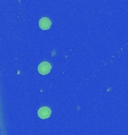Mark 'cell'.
<instances>
[{"label":"cell","instance_id":"3957f363","mask_svg":"<svg viewBox=\"0 0 128 135\" xmlns=\"http://www.w3.org/2000/svg\"><path fill=\"white\" fill-rule=\"evenodd\" d=\"M51 24H52V23H51L50 20L47 17H43L39 21V26H40L41 29L43 30H47L50 29L51 26Z\"/></svg>","mask_w":128,"mask_h":135},{"label":"cell","instance_id":"6da1fadb","mask_svg":"<svg viewBox=\"0 0 128 135\" xmlns=\"http://www.w3.org/2000/svg\"><path fill=\"white\" fill-rule=\"evenodd\" d=\"M51 65L50 64L47 62H41L39 66H38V69L39 73L42 75H46L48 73H50V70H51Z\"/></svg>","mask_w":128,"mask_h":135},{"label":"cell","instance_id":"7a4b0ae2","mask_svg":"<svg viewBox=\"0 0 128 135\" xmlns=\"http://www.w3.org/2000/svg\"><path fill=\"white\" fill-rule=\"evenodd\" d=\"M38 115L42 119H47L51 115V110L48 107H42L38 110Z\"/></svg>","mask_w":128,"mask_h":135}]
</instances>
